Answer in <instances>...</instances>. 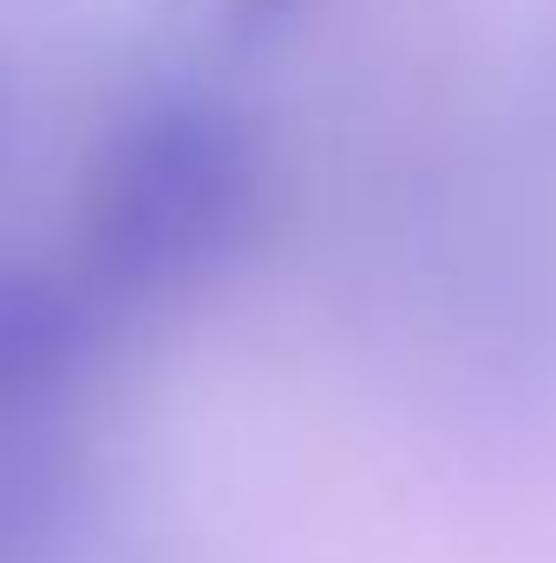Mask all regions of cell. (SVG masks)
I'll return each instance as SVG.
<instances>
[{"label": "cell", "instance_id": "1", "mask_svg": "<svg viewBox=\"0 0 556 563\" xmlns=\"http://www.w3.org/2000/svg\"><path fill=\"white\" fill-rule=\"evenodd\" d=\"M256 210V144L210 99H151L86 197L92 295H164L216 269Z\"/></svg>", "mask_w": 556, "mask_h": 563}]
</instances>
